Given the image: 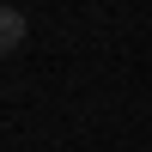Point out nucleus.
Here are the masks:
<instances>
[{"label": "nucleus", "mask_w": 152, "mask_h": 152, "mask_svg": "<svg viewBox=\"0 0 152 152\" xmlns=\"http://www.w3.org/2000/svg\"><path fill=\"white\" fill-rule=\"evenodd\" d=\"M24 37H31L24 12H18V6H6V12H0V49H6V55H18V49H24Z\"/></svg>", "instance_id": "1"}]
</instances>
